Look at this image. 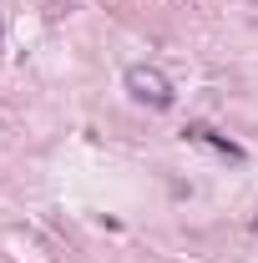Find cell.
I'll return each instance as SVG.
<instances>
[{"label": "cell", "instance_id": "1", "mask_svg": "<svg viewBox=\"0 0 258 263\" xmlns=\"http://www.w3.org/2000/svg\"><path fill=\"white\" fill-rule=\"evenodd\" d=\"M127 97L142 101V106H152V111H167L172 106V81L162 76L157 66H127Z\"/></svg>", "mask_w": 258, "mask_h": 263}, {"label": "cell", "instance_id": "2", "mask_svg": "<svg viewBox=\"0 0 258 263\" xmlns=\"http://www.w3.org/2000/svg\"><path fill=\"white\" fill-rule=\"evenodd\" d=\"M182 137H188L193 147H208L213 157H223V162H233V167H243V162H248V152H243V147H238L233 137H223V132H213L208 122H193V127L182 132Z\"/></svg>", "mask_w": 258, "mask_h": 263}, {"label": "cell", "instance_id": "3", "mask_svg": "<svg viewBox=\"0 0 258 263\" xmlns=\"http://www.w3.org/2000/svg\"><path fill=\"white\" fill-rule=\"evenodd\" d=\"M41 5H61V0H41Z\"/></svg>", "mask_w": 258, "mask_h": 263}, {"label": "cell", "instance_id": "4", "mask_svg": "<svg viewBox=\"0 0 258 263\" xmlns=\"http://www.w3.org/2000/svg\"><path fill=\"white\" fill-rule=\"evenodd\" d=\"M253 233H258V218H253Z\"/></svg>", "mask_w": 258, "mask_h": 263}]
</instances>
